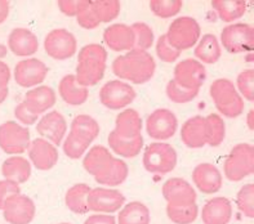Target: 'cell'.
Instances as JSON below:
<instances>
[{"mask_svg": "<svg viewBox=\"0 0 254 224\" xmlns=\"http://www.w3.org/2000/svg\"><path fill=\"white\" fill-rule=\"evenodd\" d=\"M156 70L152 56L146 51L134 49L127 55L116 57L113 62V72L122 80L133 84H145L152 79Z\"/></svg>", "mask_w": 254, "mask_h": 224, "instance_id": "1", "label": "cell"}, {"mask_svg": "<svg viewBox=\"0 0 254 224\" xmlns=\"http://www.w3.org/2000/svg\"><path fill=\"white\" fill-rule=\"evenodd\" d=\"M209 94L217 110L226 117H238L244 112V100L229 79H217L213 81L210 84Z\"/></svg>", "mask_w": 254, "mask_h": 224, "instance_id": "2", "label": "cell"}, {"mask_svg": "<svg viewBox=\"0 0 254 224\" xmlns=\"http://www.w3.org/2000/svg\"><path fill=\"white\" fill-rule=\"evenodd\" d=\"M226 178L240 182L254 173V148L249 143H239L230 151L223 164Z\"/></svg>", "mask_w": 254, "mask_h": 224, "instance_id": "3", "label": "cell"}, {"mask_svg": "<svg viewBox=\"0 0 254 224\" xmlns=\"http://www.w3.org/2000/svg\"><path fill=\"white\" fill-rule=\"evenodd\" d=\"M201 29L197 21L192 17H178L169 25L168 32L165 34L169 44L180 52L192 48L200 40Z\"/></svg>", "mask_w": 254, "mask_h": 224, "instance_id": "4", "label": "cell"}, {"mask_svg": "<svg viewBox=\"0 0 254 224\" xmlns=\"http://www.w3.org/2000/svg\"><path fill=\"white\" fill-rule=\"evenodd\" d=\"M142 161L148 173L164 175L171 173L177 165V152L171 144L155 142L146 147Z\"/></svg>", "mask_w": 254, "mask_h": 224, "instance_id": "5", "label": "cell"}, {"mask_svg": "<svg viewBox=\"0 0 254 224\" xmlns=\"http://www.w3.org/2000/svg\"><path fill=\"white\" fill-rule=\"evenodd\" d=\"M31 138L29 129L16 121H6L0 125V148L5 154L19 156L27 151Z\"/></svg>", "mask_w": 254, "mask_h": 224, "instance_id": "6", "label": "cell"}, {"mask_svg": "<svg viewBox=\"0 0 254 224\" xmlns=\"http://www.w3.org/2000/svg\"><path fill=\"white\" fill-rule=\"evenodd\" d=\"M221 43L229 53L252 52L254 44L253 27L249 23H232L221 32Z\"/></svg>", "mask_w": 254, "mask_h": 224, "instance_id": "7", "label": "cell"}, {"mask_svg": "<svg viewBox=\"0 0 254 224\" xmlns=\"http://www.w3.org/2000/svg\"><path fill=\"white\" fill-rule=\"evenodd\" d=\"M44 51L53 59L64 61L76 53V39L66 29L52 30L48 35L45 36Z\"/></svg>", "mask_w": 254, "mask_h": 224, "instance_id": "8", "label": "cell"}, {"mask_svg": "<svg viewBox=\"0 0 254 224\" xmlns=\"http://www.w3.org/2000/svg\"><path fill=\"white\" fill-rule=\"evenodd\" d=\"M88 210L98 214H114L126 205V197L120 191L113 188L90 189L88 195Z\"/></svg>", "mask_w": 254, "mask_h": 224, "instance_id": "9", "label": "cell"}, {"mask_svg": "<svg viewBox=\"0 0 254 224\" xmlns=\"http://www.w3.org/2000/svg\"><path fill=\"white\" fill-rule=\"evenodd\" d=\"M135 90L130 84L120 80H111L100 90V101L110 110H120L129 106L135 100Z\"/></svg>", "mask_w": 254, "mask_h": 224, "instance_id": "10", "label": "cell"}, {"mask_svg": "<svg viewBox=\"0 0 254 224\" xmlns=\"http://www.w3.org/2000/svg\"><path fill=\"white\" fill-rule=\"evenodd\" d=\"M177 128V116L168 109L155 110L146 120L147 134L156 141H167L172 138L176 134Z\"/></svg>", "mask_w": 254, "mask_h": 224, "instance_id": "11", "label": "cell"}, {"mask_svg": "<svg viewBox=\"0 0 254 224\" xmlns=\"http://www.w3.org/2000/svg\"><path fill=\"white\" fill-rule=\"evenodd\" d=\"M35 213L34 201L21 193L9 197L3 208L4 219L9 224H30L34 221Z\"/></svg>", "mask_w": 254, "mask_h": 224, "instance_id": "12", "label": "cell"}, {"mask_svg": "<svg viewBox=\"0 0 254 224\" xmlns=\"http://www.w3.org/2000/svg\"><path fill=\"white\" fill-rule=\"evenodd\" d=\"M48 67L38 58H26L14 67V80L22 88H32L42 84L48 75Z\"/></svg>", "mask_w": 254, "mask_h": 224, "instance_id": "13", "label": "cell"}, {"mask_svg": "<svg viewBox=\"0 0 254 224\" xmlns=\"http://www.w3.org/2000/svg\"><path fill=\"white\" fill-rule=\"evenodd\" d=\"M206 79V70L196 59L187 58L174 67V81L189 89H200Z\"/></svg>", "mask_w": 254, "mask_h": 224, "instance_id": "14", "label": "cell"}, {"mask_svg": "<svg viewBox=\"0 0 254 224\" xmlns=\"http://www.w3.org/2000/svg\"><path fill=\"white\" fill-rule=\"evenodd\" d=\"M30 161L38 170H49L58 163V150L53 143L36 138L27 148Z\"/></svg>", "mask_w": 254, "mask_h": 224, "instance_id": "15", "label": "cell"}, {"mask_svg": "<svg viewBox=\"0 0 254 224\" xmlns=\"http://www.w3.org/2000/svg\"><path fill=\"white\" fill-rule=\"evenodd\" d=\"M193 184L204 195H213L222 188L223 178L216 165L209 163L199 164L192 171Z\"/></svg>", "mask_w": 254, "mask_h": 224, "instance_id": "16", "label": "cell"}, {"mask_svg": "<svg viewBox=\"0 0 254 224\" xmlns=\"http://www.w3.org/2000/svg\"><path fill=\"white\" fill-rule=\"evenodd\" d=\"M36 130L39 134L47 138V141L58 146L64 142L67 133V122L61 112L51 111L39 120Z\"/></svg>", "mask_w": 254, "mask_h": 224, "instance_id": "17", "label": "cell"}, {"mask_svg": "<svg viewBox=\"0 0 254 224\" xmlns=\"http://www.w3.org/2000/svg\"><path fill=\"white\" fill-rule=\"evenodd\" d=\"M163 197L171 205H187L196 202V192L187 180L182 178H171L163 184Z\"/></svg>", "mask_w": 254, "mask_h": 224, "instance_id": "18", "label": "cell"}, {"mask_svg": "<svg viewBox=\"0 0 254 224\" xmlns=\"http://www.w3.org/2000/svg\"><path fill=\"white\" fill-rule=\"evenodd\" d=\"M103 42L114 52H129L134 48V34L130 26L115 23L105 29Z\"/></svg>", "mask_w": 254, "mask_h": 224, "instance_id": "19", "label": "cell"}, {"mask_svg": "<svg viewBox=\"0 0 254 224\" xmlns=\"http://www.w3.org/2000/svg\"><path fill=\"white\" fill-rule=\"evenodd\" d=\"M8 49L18 57H29L35 55L39 49L38 36L31 30L23 27L12 30L8 36Z\"/></svg>", "mask_w": 254, "mask_h": 224, "instance_id": "20", "label": "cell"}, {"mask_svg": "<svg viewBox=\"0 0 254 224\" xmlns=\"http://www.w3.org/2000/svg\"><path fill=\"white\" fill-rule=\"evenodd\" d=\"M232 218V204L226 197H213L201 210L204 224H229Z\"/></svg>", "mask_w": 254, "mask_h": 224, "instance_id": "21", "label": "cell"}, {"mask_svg": "<svg viewBox=\"0 0 254 224\" xmlns=\"http://www.w3.org/2000/svg\"><path fill=\"white\" fill-rule=\"evenodd\" d=\"M181 139L185 146L190 148H201L206 144L205 118L203 116H193L184 122L181 129Z\"/></svg>", "mask_w": 254, "mask_h": 224, "instance_id": "22", "label": "cell"}, {"mask_svg": "<svg viewBox=\"0 0 254 224\" xmlns=\"http://www.w3.org/2000/svg\"><path fill=\"white\" fill-rule=\"evenodd\" d=\"M56 101H57V96H56L55 90L47 85H40V87H36L27 92L22 102L31 111L40 115L55 106Z\"/></svg>", "mask_w": 254, "mask_h": 224, "instance_id": "23", "label": "cell"}, {"mask_svg": "<svg viewBox=\"0 0 254 224\" xmlns=\"http://www.w3.org/2000/svg\"><path fill=\"white\" fill-rule=\"evenodd\" d=\"M105 71H106V62L81 59L77 62L75 77L81 87H93L102 80Z\"/></svg>", "mask_w": 254, "mask_h": 224, "instance_id": "24", "label": "cell"}, {"mask_svg": "<svg viewBox=\"0 0 254 224\" xmlns=\"http://www.w3.org/2000/svg\"><path fill=\"white\" fill-rule=\"evenodd\" d=\"M58 93L62 100L71 106H80L87 102L89 97L88 88L81 87L76 81L75 75H66L62 77L58 85Z\"/></svg>", "mask_w": 254, "mask_h": 224, "instance_id": "25", "label": "cell"}, {"mask_svg": "<svg viewBox=\"0 0 254 224\" xmlns=\"http://www.w3.org/2000/svg\"><path fill=\"white\" fill-rule=\"evenodd\" d=\"M1 174L4 179L22 184L31 175V164L22 156H10L1 165Z\"/></svg>", "mask_w": 254, "mask_h": 224, "instance_id": "26", "label": "cell"}, {"mask_svg": "<svg viewBox=\"0 0 254 224\" xmlns=\"http://www.w3.org/2000/svg\"><path fill=\"white\" fill-rule=\"evenodd\" d=\"M107 142H109L110 148L113 150L114 154L126 157V159H132V157L139 155L142 147H143V137H142V134L137 135V137L127 138L120 137L113 130L109 134Z\"/></svg>", "mask_w": 254, "mask_h": 224, "instance_id": "27", "label": "cell"}, {"mask_svg": "<svg viewBox=\"0 0 254 224\" xmlns=\"http://www.w3.org/2000/svg\"><path fill=\"white\" fill-rule=\"evenodd\" d=\"M128 173L129 169L126 161L114 157L100 173L94 175V179L100 184H105L107 187H116L124 183V180L128 178Z\"/></svg>", "mask_w": 254, "mask_h": 224, "instance_id": "28", "label": "cell"}, {"mask_svg": "<svg viewBox=\"0 0 254 224\" xmlns=\"http://www.w3.org/2000/svg\"><path fill=\"white\" fill-rule=\"evenodd\" d=\"M141 130L142 118L135 110H124L116 116L114 131L120 137H137V135H141Z\"/></svg>", "mask_w": 254, "mask_h": 224, "instance_id": "29", "label": "cell"}, {"mask_svg": "<svg viewBox=\"0 0 254 224\" xmlns=\"http://www.w3.org/2000/svg\"><path fill=\"white\" fill-rule=\"evenodd\" d=\"M195 57L199 59L200 63H216L221 58L222 49L219 45L218 39L213 34H206L197 42V45L195 47Z\"/></svg>", "mask_w": 254, "mask_h": 224, "instance_id": "30", "label": "cell"}, {"mask_svg": "<svg viewBox=\"0 0 254 224\" xmlns=\"http://www.w3.org/2000/svg\"><path fill=\"white\" fill-rule=\"evenodd\" d=\"M151 214L143 202L132 201L123 206L118 215V224H150Z\"/></svg>", "mask_w": 254, "mask_h": 224, "instance_id": "31", "label": "cell"}, {"mask_svg": "<svg viewBox=\"0 0 254 224\" xmlns=\"http://www.w3.org/2000/svg\"><path fill=\"white\" fill-rule=\"evenodd\" d=\"M210 4L223 22H234L242 18L248 8L247 1L243 0H213Z\"/></svg>", "mask_w": 254, "mask_h": 224, "instance_id": "32", "label": "cell"}, {"mask_svg": "<svg viewBox=\"0 0 254 224\" xmlns=\"http://www.w3.org/2000/svg\"><path fill=\"white\" fill-rule=\"evenodd\" d=\"M90 187L85 183H77L68 188L64 196V204L75 214H87L88 210V195L90 192Z\"/></svg>", "mask_w": 254, "mask_h": 224, "instance_id": "33", "label": "cell"}, {"mask_svg": "<svg viewBox=\"0 0 254 224\" xmlns=\"http://www.w3.org/2000/svg\"><path fill=\"white\" fill-rule=\"evenodd\" d=\"M100 130V124L89 115H77L71 121V133L87 141L88 143H92L98 137Z\"/></svg>", "mask_w": 254, "mask_h": 224, "instance_id": "34", "label": "cell"}, {"mask_svg": "<svg viewBox=\"0 0 254 224\" xmlns=\"http://www.w3.org/2000/svg\"><path fill=\"white\" fill-rule=\"evenodd\" d=\"M113 159L114 156L110 152L109 148L103 147V146H94L84 156L83 167L88 173L94 176L96 174L100 173L101 170L106 167Z\"/></svg>", "mask_w": 254, "mask_h": 224, "instance_id": "35", "label": "cell"}, {"mask_svg": "<svg viewBox=\"0 0 254 224\" xmlns=\"http://www.w3.org/2000/svg\"><path fill=\"white\" fill-rule=\"evenodd\" d=\"M205 118V139L210 147H218L225 141L226 124L218 113H209Z\"/></svg>", "mask_w": 254, "mask_h": 224, "instance_id": "36", "label": "cell"}, {"mask_svg": "<svg viewBox=\"0 0 254 224\" xmlns=\"http://www.w3.org/2000/svg\"><path fill=\"white\" fill-rule=\"evenodd\" d=\"M167 215L169 221L176 224H192L199 215L196 202L187 205H167Z\"/></svg>", "mask_w": 254, "mask_h": 224, "instance_id": "37", "label": "cell"}, {"mask_svg": "<svg viewBox=\"0 0 254 224\" xmlns=\"http://www.w3.org/2000/svg\"><path fill=\"white\" fill-rule=\"evenodd\" d=\"M90 8L100 23H107L119 16L122 4L118 0H94L90 1Z\"/></svg>", "mask_w": 254, "mask_h": 224, "instance_id": "38", "label": "cell"}, {"mask_svg": "<svg viewBox=\"0 0 254 224\" xmlns=\"http://www.w3.org/2000/svg\"><path fill=\"white\" fill-rule=\"evenodd\" d=\"M130 27L134 34V49L147 52L152 47L155 40L151 27L145 22H135Z\"/></svg>", "mask_w": 254, "mask_h": 224, "instance_id": "39", "label": "cell"}, {"mask_svg": "<svg viewBox=\"0 0 254 224\" xmlns=\"http://www.w3.org/2000/svg\"><path fill=\"white\" fill-rule=\"evenodd\" d=\"M148 6L155 16L160 18H171L181 12L184 3L181 0H152Z\"/></svg>", "mask_w": 254, "mask_h": 224, "instance_id": "40", "label": "cell"}, {"mask_svg": "<svg viewBox=\"0 0 254 224\" xmlns=\"http://www.w3.org/2000/svg\"><path fill=\"white\" fill-rule=\"evenodd\" d=\"M167 96L174 103H187L195 100L199 94V89H189L181 87L177 81L171 80L167 84Z\"/></svg>", "mask_w": 254, "mask_h": 224, "instance_id": "41", "label": "cell"}, {"mask_svg": "<svg viewBox=\"0 0 254 224\" xmlns=\"http://www.w3.org/2000/svg\"><path fill=\"white\" fill-rule=\"evenodd\" d=\"M90 143H88L87 141H84L81 138H79L77 135L72 134V133H68V135L64 138V143H62V147H64V155L68 157V159H72V160H76V159H80L87 150L89 148Z\"/></svg>", "mask_w": 254, "mask_h": 224, "instance_id": "42", "label": "cell"}, {"mask_svg": "<svg viewBox=\"0 0 254 224\" xmlns=\"http://www.w3.org/2000/svg\"><path fill=\"white\" fill-rule=\"evenodd\" d=\"M236 205L238 209L245 217L253 218L254 217V184L248 183L240 188L236 196Z\"/></svg>", "mask_w": 254, "mask_h": 224, "instance_id": "43", "label": "cell"}, {"mask_svg": "<svg viewBox=\"0 0 254 224\" xmlns=\"http://www.w3.org/2000/svg\"><path fill=\"white\" fill-rule=\"evenodd\" d=\"M236 85H238V92L242 97H244V100L252 101L254 100V71L252 68L242 71L238 75L236 79Z\"/></svg>", "mask_w": 254, "mask_h": 224, "instance_id": "44", "label": "cell"}, {"mask_svg": "<svg viewBox=\"0 0 254 224\" xmlns=\"http://www.w3.org/2000/svg\"><path fill=\"white\" fill-rule=\"evenodd\" d=\"M181 53L178 49L173 48L169 42H168V39L165 35H161L160 38L158 39V42H156V55H158L159 59L165 63H172V62L177 61L178 58H180Z\"/></svg>", "mask_w": 254, "mask_h": 224, "instance_id": "45", "label": "cell"}, {"mask_svg": "<svg viewBox=\"0 0 254 224\" xmlns=\"http://www.w3.org/2000/svg\"><path fill=\"white\" fill-rule=\"evenodd\" d=\"M81 59H93V61L106 62L107 52L100 44H88L83 47L79 52L77 61H81Z\"/></svg>", "mask_w": 254, "mask_h": 224, "instance_id": "46", "label": "cell"}, {"mask_svg": "<svg viewBox=\"0 0 254 224\" xmlns=\"http://www.w3.org/2000/svg\"><path fill=\"white\" fill-rule=\"evenodd\" d=\"M76 22L85 30H93L100 26V21L97 19L93 10L90 8V1H88L87 5L79 12L76 16Z\"/></svg>", "mask_w": 254, "mask_h": 224, "instance_id": "47", "label": "cell"}, {"mask_svg": "<svg viewBox=\"0 0 254 224\" xmlns=\"http://www.w3.org/2000/svg\"><path fill=\"white\" fill-rule=\"evenodd\" d=\"M88 4V0H61L57 5L64 14L68 17H76L84 6Z\"/></svg>", "mask_w": 254, "mask_h": 224, "instance_id": "48", "label": "cell"}, {"mask_svg": "<svg viewBox=\"0 0 254 224\" xmlns=\"http://www.w3.org/2000/svg\"><path fill=\"white\" fill-rule=\"evenodd\" d=\"M19 193H21L19 184L6 179L0 180V210H3L6 200L14 195H19Z\"/></svg>", "mask_w": 254, "mask_h": 224, "instance_id": "49", "label": "cell"}, {"mask_svg": "<svg viewBox=\"0 0 254 224\" xmlns=\"http://www.w3.org/2000/svg\"><path fill=\"white\" fill-rule=\"evenodd\" d=\"M14 116H16V118L19 122H22L23 125H27V126H29V125L35 124L39 118L38 113L31 111V110L26 106L23 102L17 105V107L14 109Z\"/></svg>", "mask_w": 254, "mask_h": 224, "instance_id": "50", "label": "cell"}, {"mask_svg": "<svg viewBox=\"0 0 254 224\" xmlns=\"http://www.w3.org/2000/svg\"><path fill=\"white\" fill-rule=\"evenodd\" d=\"M84 224H116V219L111 214H93L89 215Z\"/></svg>", "mask_w": 254, "mask_h": 224, "instance_id": "51", "label": "cell"}, {"mask_svg": "<svg viewBox=\"0 0 254 224\" xmlns=\"http://www.w3.org/2000/svg\"><path fill=\"white\" fill-rule=\"evenodd\" d=\"M10 77H12V74H10L9 66L5 62L0 61V89H6L8 88Z\"/></svg>", "mask_w": 254, "mask_h": 224, "instance_id": "52", "label": "cell"}, {"mask_svg": "<svg viewBox=\"0 0 254 224\" xmlns=\"http://www.w3.org/2000/svg\"><path fill=\"white\" fill-rule=\"evenodd\" d=\"M10 3L5 0H0V23H3L9 16Z\"/></svg>", "mask_w": 254, "mask_h": 224, "instance_id": "53", "label": "cell"}, {"mask_svg": "<svg viewBox=\"0 0 254 224\" xmlns=\"http://www.w3.org/2000/svg\"><path fill=\"white\" fill-rule=\"evenodd\" d=\"M247 121H248V126L251 130H253L254 129V124H253V110H251V111L248 112V117H247Z\"/></svg>", "mask_w": 254, "mask_h": 224, "instance_id": "54", "label": "cell"}, {"mask_svg": "<svg viewBox=\"0 0 254 224\" xmlns=\"http://www.w3.org/2000/svg\"><path fill=\"white\" fill-rule=\"evenodd\" d=\"M8 88L6 89H0V105L6 100V97H8Z\"/></svg>", "mask_w": 254, "mask_h": 224, "instance_id": "55", "label": "cell"}, {"mask_svg": "<svg viewBox=\"0 0 254 224\" xmlns=\"http://www.w3.org/2000/svg\"><path fill=\"white\" fill-rule=\"evenodd\" d=\"M6 53H8V49H6V47L4 44H1V43H0V59L5 57Z\"/></svg>", "mask_w": 254, "mask_h": 224, "instance_id": "56", "label": "cell"}, {"mask_svg": "<svg viewBox=\"0 0 254 224\" xmlns=\"http://www.w3.org/2000/svg\"><path fill=\"white\" fill-rule=\"evenodd\" d=\"M60 224H70V223H60Z\"/></svg>", "mask_w": 254, "mask_h": 224, "instance_id": "57", "label": "cell"}]
</instances>
